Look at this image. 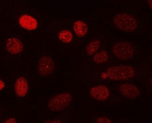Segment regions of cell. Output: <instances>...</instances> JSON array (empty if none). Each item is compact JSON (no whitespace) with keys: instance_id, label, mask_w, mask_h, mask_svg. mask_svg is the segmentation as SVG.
<instances>
[{"instance_id":"obj_1","label":"cell","mask_w":152,"mask_h":123,"mask_svg":"<svg viewBox=\"0 0 152 123\" xmlns=\"http://www.w3.org/2000/svg\"><path fill=\"white\" fill-rule=\"evenodd\" d=\"M87 76L94 82H126L132 80L142 81L152 76L150 65H142L125 64H107L99 66H88L86 68Z\"/></svg>"},{"instance_id":"obj_2","label":"cell","mask_w":152,"mask_h":123,"mask_svg":"<svg viewBox=\"0 0 152 123\" xmlns=\"http://www.w3.org/2000/svg\"><path fill=\"white\" fill-rule=\"evenodd\" d=\"M4 17L7 25L22 33H35L45 27L41 13L36 9L9 5Z\"/></svg>"},{"instance_id":"obj_3","label":"cell","mask_w":152,"mask_h":123,"mask_svg":"<svg viewBox=\"0 0 152 123\" xmlns=\"http://www.w3.org/2000/svg\"><path fill=\"white\" fill-rule=\"evenodd\" d=\"M45 31L52 37L66 47H80L66 20L53 21L47 24Z\"/></svg>"},{"instance_id":"obj_4","label":"cell","mask_w":152,"mask_h":123,"mask_svg":"<svg viewBox=\"0 0 152 123\" xmlns=\"http://www.w3.org/2000/svg\"><path fill=\"white\" fill-rule=\"evenodd\" d=\"M4 60L20 62L24 56L25 45L23 36L18 33H9L4 39Z\"/></svg>"},{"instance_id":"obj_5","label":"cell","mask_w":152,"mask_h":123,"mask_svg":"<svg viewBox=\"0 0 152 123\" xmlns=\"http://www.w3.org/2000/svg\"><path fill=\"white\" fill-rule=\"evenodd\" d=\"M110 49L113 58L121 61L133 60L140 52L138 47L127 40L116 41L112 45Z\"/></svg>"},{"instance_id":"obj_6","label":"cell","mask_w":152,"mask_h":123,"mask_svg":"<svg viewBox=\"0 0 152 123\" xmlns=\"http://www.w3.org/2000/svg\"><path fill=\"white\" fill-rule=\"evenodd\" d=\"M112 24L117 30L126 33L135 32L142 27L139 17L131 13L121 12L112 17Z\"/></svg>"},{"instance_id":"obj_7","label":"cell","mask_w":152,"mask_h":123,"mask_svg":"<svg viewBox=\"0 0 152 123\" xmlns=\"http://www.w3.org/2000/svg\"><path fill=\"white\" fill-rule=\"evenodd\" d=\"M11 88L19 101L25 100L29 93L30 84L28 75L23 72L14 73L11 78Z\"/></svg>"},{"instance_id":"obj_8","label":"cell","mask_w":152,"mask_h":123,"mask_svg":"<svg viewBox=\"0 0 152 123\" xmlns=\"http://www.w3.org/2000/svg\"><path fill=\"white\" fill-rule=\"evenodd\" d=\"M89 92L91 97L99 102L117 103L122 101L121 97L113 92L107 85L103 84L100 83L92 86Z\"/></svg>"},{"instance_id":"obj_9","label":"cell","mask_w":152,"mask_h":123,"mask_svg":"<svg viewBox=\"0 0 152 123\" xmlns=\"http://www.w3.org/2000/svg\"><path fill=\"white\" fill-rule=\"evenodd\" d=\"M74 100L72 93L68 91L61 92L51 97L48 101L47 110L51 112H61L69 108Z\"/></svg>"},{"instance_id":"obj_10","label":"cell","mask_w":152,"mask_h":123,"mask_svg":"<svg viewBox=\"0 0 152 123\" xmlns=\"http://www.w3.org/2000/svg\"><path fill=\"white\" fill-rule=\"evenodd\" d=\"M37 71L38 75L43 78L54 76L57 72V67L53 57L47 54L41 56L37 63Z\"/></svg>"},{"instance_id":"obj_11","label":"cell","mask_w":152,"mask_h":123,"mask_svg":"<svg viewBox=\"0 0 152 123\" xmlns=\"http://www.w3.org/2000/svg\"><path fill=\"white\" fill-rule=\"evenodd\" d=\"M112 91L116 94L128 99H136L140 95L139 88L130 82H121L114 84L112 88Z\"/></svg>"},{"instance_id":"obj_12","label":"cell","mask_w":152,"mask_h":123,"mask_svg":"<svg viewBox=\"0 0 152 123\" xmlns=\"http://www.w3.org/2000/svg\"><path fill=\"white\" fill-rule=\"evenodd\" d=\"M105 44V35L104 33H98L88 41L81 51V56L88 60Z\"/></svg>"},{"instance_id":"obj_13","label":"cell","mask_w":152,"mask_h":123,"mask_svg":"<svg viewBox=\"0 0 152 123\" xmlns=\"http://www.w3.org/2000/svg\"><path fill=\"white\" fill-rule=\"evenodd\" d=\"M66 21L72 30L79 46L80 47L88 34V23L85 20L80 19L67 20Z\"/></svg>"},{"instance_id":"obj_14","label":"cell","mask_w":152,"mask_h":123,"mask_svg":"<svg viewBox=\"0 0 152 123\" xmlns=\"http://www.w3.org/2000/svg\"><path fill=\"white\" fill-rule=\"evenodd\" d=\"M112 58V56L109 52L105 44L93 56L87 60L88 64L87 65H90V66L104 65L107 64Z\"/></svg>"},{"instance_id":"obj_15","label":"cell","mask_w":152,"mask_h":123,"mask_svg":"<svg viewBox=\"0 0 152 123\" xmlns=\"http://www.w3.org/2000/svg\"><path fill=\"white\" fill-rule=\"evenodd\" d=\"M75 114V109L73 106H70L66 109L53 118L44 120L45 123H67L70 121L71 116Z\"/></svg>"},{"instance_id":"obj_16","label":"cell","mask_w":152,"mask_h":123,"mask_svg":"<svg viewBox=\"0 0 152 123\" xmlns=\"http://www.w3.org/2000/svg\"><path fill=\"white\" fill-rule=\"evenodd\" d=\"M91 122L95 123H110L112 120L110 117L101 114H96L92 118Z\"/></svg>"},{"instance_id":"obj_17","label":"cell","mask_w":152,"mask_h":123,"mask_svg":"<svg viewBox=\"0 0 152 123\" xmlns=\"http://www.w3.org/2000/svg\"><path fill=\"white\" fill-rule=\"evenodd\" d=\"M0 121L2 123H17L16 118L11 114H7L0 117Z\"/></svg>"},{"instance_id":"obj_18","label":"cell","mask_w":152,"mask_h":123,"mask_svg":"<svg viewBox=\"0 0 152 123\" xmlns=\"http://www.w3.org/2000/svg\"><path fill=\"white\" fill-rule=\"evenodd\" d=\"M152 76H149L144 80V86L146 90L149 91H151L152 90Z\"/></svg>"},{"instance_id":"obj_19","label":"cell","mask_w":152,"mask_h":123,"mask_svg":"<svg viewBox=\"0 0 152 123\" xmlns=\"http://www.w3.org/2000/svg\"><path fill=\"white\" fill-rule=\"evenodd\" d=\"M5 82L4 81L2 78L1 76V79H0V91L1 92L5 88Z\"/></svg>"},{"instance_id":"obj_20","label":"cell","mask_w":152,"mask_h":123,"mask_svg":"<svg viewBox=\"0 0 152 123\" xmlns=\"http://www.w3.org/2000/svg\"><path fill=\"white\" fill-rule=\"evenodd\" d=\"M7 109L4 107H1L0 108V117L3 116L4 114L6 112Z\"/></svg>"}]
</instances>
